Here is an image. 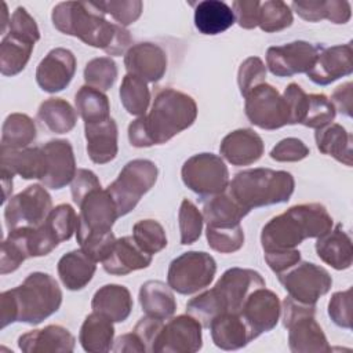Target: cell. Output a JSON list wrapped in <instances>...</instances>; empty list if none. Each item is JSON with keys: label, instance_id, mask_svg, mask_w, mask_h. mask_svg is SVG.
Returning <instances> with one entry per match:
<instances>
[{"label": "cell", "instance_id": "26", "mask_svg": "<svg viewBox=\"0 0 353 353\" xmlns=\"http://www.w3.org/2000/svg\"><path fill=\"white\" fill-rule=\"evenodd\" d=\"M314 248L319 258L336 270H345L352 266L353 244L342 223L335 225L334 229L317 237Z\"/></svg>", "mask_w": 353, "mask_h": 353}, {"label": "cell", "instance_id": "2", "mask_svg": "<svg viewBox=\"0 0 353 353\" xmlns=\"http://www.w3.org/2000/svg\"><path fill=\"white\" fill-rule=\"evenodd\" d=\"M197 117L196 101L175 88L160 90L148 114L128 125V141L135 148L161 145L189 128Z\"/></svg>", "mask_w": 353, "mask_h": 353}, {"label": "cell", "instance_id": "45", "mask_svg": "<svg viewBox=\"0 0 353 353\" xmlns=\"http://www.w3.org/2000/svg\"><path fill=\"white\" fill-rule=\"evenodd\" d=\"M205 236L210 248L221 254L236 252L244 245V230L240 223L232 226H207Z\"/></svg>", "mask_w": 353, "mask_h": 353}, {"label": "cell", "instance_id": "35", "mask_svg": "<svg viewBox=\"0 0 353 353\" xmlns=\"http://www.w3.org/2000/svg\"><path fill=\"white\" fill-rule=\"evenodd\" d=\"M317 149L327 156L334 157L336 161L352 167V134L341 124L331 123L314 132Z\"/></svg>", "mask_w": 353, "mask_h": 353}, {"label": "cell", "instance_id": "17", "mask_svg": "<svg viewBox=\"0 0 353 353\" xmlns=\"http://www.w3.org/2000/svg\"><path fill=\"white\" fill-rule=\"evenodd\" d=\"M76 73V57L63 47H57L40 61L36 69L39 87L50 94L59 92L69 85Z\"/></svg>", "mask_w": 353, "mask_h": 353}, {"label": "cell", "instance_id": "3", "mask_svg": "<svg viewBox=\"0 0 353 353\" xmlns=\"http://www.w3.org/2000/svg\"><path fill=\"white\" fill-rule=\"evenodd\" d=\"M62 303V291L57 280L44 272L28 274L22 284L0 295V328L15 321L32 325L58 312Z\"/></svg>", "mask_w": 353, "mask_h": 353}, {"label": "cell", "instance_id": "60", "mask_svg": "<svg viewBox=\"0 0 353 353\" xmlns=\"http://www.w3.org/2000/svg\"><path fill=\"white\" fill-rule=\"evenodd\" d=\"M316 314V305H309L299 302L290 295L284 298L281 316H283V325L287 328L295 320L305 317V316H314Z\"/></svg>", "mask_w": 353, "mask_h": 353}, {"label": "cell", "instance_id": "10", "mask_svg": "<svg viewBox=\"0 0 353 353\" xmlns=\"http://www.w3.org/2000/svg\"><path fill=\"white\" fill-rule=\"evenodd\" d=\"M52 210V199L41 185H30L18 194L10 197L4 208V219L8 230L21 226L41 225Z\"/></svg>", "mask_w": 353, "mask_h": 353}, {"label": "cell", "instance_id": "63", "mask_svg": "<svg viewBox=\"0 0 353 353\" xmlns=\"http://www.w3.org/2000/svg\"><path fill=\"white\" fill-rule=\"evenodd\" d=\"M1 170V168H0ZM12 178L14 175L6 170H1V185H3V203L7 201L8 196L12 192Z\"/></svg>", "mask_w": 353, "mask_h": 353}, {"label": "cell", "instance_id": "19", "mask_svg": "<svg viewBox=\"0 0 353 353\" xmlns=\"http://www.w3.org/2000/svg\"><path fill=\"white\" fill-rule=\"evenodd\" d=\"M124 66L128 74H134L146 83H156L167 72V54L156 43H137L124 54Z\"/></svg>", "mask_w": 353, "mask_h": 353}, {"label": "cell", "instance_id": "13", "mask_svg": "<svg viewBox=\"0 0 353 353\" xmlns=\"http://www.w3.org/2000/svg\"><path fill=\"white\" fill-rule=\"evenodd\" d=\"M76 237L77 241L88 236H99L112 232V226L120 216L117 207L106 189H97L90 193L79 205Z\"/></svg>", "mask_w": 353, "mask_h": 353}, {"label": "cell", "instance_id": "61", "mask_svg": "<svg viewBox=\"0 0 353 353\" xmlns=\"http://www.w3.org/2000/svg\"><path fill=\"white\" fill-rule=\"evenodd\" d=\"M352 88L353 84L350 81L336 87L331 95V103L334 105L335 110H339L341 114L352 117Z\"/></svg>", "mask_w": 353, "mask_h": 353}, {"label": "cell", "instance_id": "31", "mask_svg": "<svg viewBox=\"0 0 353 353\" xmlns=\"http://www.w3.org/2000/svg\"><path fill=\"white\" fill-rule=\"evenodd\" d=\"M139 303L146 316L159 320L171 319L176 310L171 287L160 280H148L141 285Z\"/></svg>", "mask_w": 353, "mask_h": 353}, {"label": "cell", "instance_id": "40", "mask_svg": "<svg viewBox=\"0 0 353 353\" xmlns=\"http://www.w3.org/2000/svg\"><path fill=\"white\" fill-rule=\"evenodd\" d=\"M120 101L124 109L132 116H143L150 103L148 83L134 74H125L120 85Z\"/></svg>", "mask_w": 353, "mask_h": 353}, {"label": "cell", "instance_id": "54", "mask_svg": "<svg viewBox=\"0 0 353 353\" xmlns=\"http://www.w3.org/2000/svg\"><path fill=\"white\" fill-rule=\"evenodd\" d=\"M309 156V148L298 138L288 137L276 143L270 150V157L280 163L301 161Z\"/></svg>", "mask_w": 353, "mask_h": 353}, {"label": "cell", "instance_id": "55", "mask_svg": "<svg viewBox=\"0 0 353 353\" xmlns=\"http://www.w3.org/2000/svg\"><path fill=\"white\" fill-rule=\"evenodd\" d=\"M97 189H101V182H99L98 176L95 175V172H92L91 170L79 168L76 171L74 178L72 179V185H70L73 201L77 205H80L83 203V200Z\"/></svg>", "mask_w": 353, "mask_h": 353}, {"label": "cell", "instance_id": "30", "mask_svg": "<svg viewBox=\"0 0 353 353\" xmlns=\"http://www.w3.org/2000/svg\"><path fill=\"white\" fill-rule=\"evenodd\" d=\"M97 262L91 259L81 248L66 252L58 261V276L62 284L70 291L83 290L92 279L97 270Z\"/></svg>", "mask_w": 353, "mask_h": 353}, {"label": "cell", "instance_id": "33", "mask_svg": "<svg viewBox=\"0 0 353 353\" xmlns=\"http://www.w3.org/2000/svg\"><path fill=\"white\" fill-rule=\"evenodd\" d=\"M113 336V321L105 314L92 310L80 327L79 342L85 352L102 353L112 350V343L114 342Z\"/></svg>", "mask_w": 353, "mask_h": 353}, {"label": "cell", "instance_id": "24", "mask_svg": "<svg viewBox=\"0 0 353 353\" xmlns=\"http://www.w3.org/2000/svg\"><path fill=\"white\" fill-rule=\"evenodd\" d=\"M84 135L87 153L92 163L106 164L117 156L119 130L114 119L109 117L103 121L84 123Z\"/></svg>", "mask_w": 353, "mask_h": 353}, {"label": "cell", "instance_id": "1", "mask_svg": "<svg viewBox=\"0 0 353 353\" xmlns=\"http://www.w3.org/2000/svg\"><path fill=\"white\" fill-rule=\"evenodd\" d=\"M52 25L63 34L74 36L84 44L120 57L132 44L130 32L109 22L97 1H62L52 8Z\"/></svg>", "mask_w": 353, "mask_h": 353}, {"label": "cell", "instance_id": "16", "mask_svg": "<svg viewBox=\"0 0 353 353\" xmlns=\"http://www.w3.org/2000/svg\"><path fill=\"white\" fill-rule=\"evenodd\" d=\"M240 316L244 320L251 341L273 330L281 316V303L276 292L265 287L254 290L243 303Z\"/></svg>", "mask_w": 353, "mask_h": 353}, {"label": "cell", "instance_id": "9", "mask_svg": "<svg viewBox=\"0 0 353 353\" xmlns=\"http://www.w3.org/2000/svg\"><path fill=\"white\" fill-rule=\"evenodd\" d=\"M183 183L203 197L225 192L229 185V170L222 157L214 153H197L189 157L181 170Z\"/></svg>", "mask_w": 353, "mask_h": 353}, {"label": "cell", "instance_id": "25", "mask_svg": "<svg viewBox=\"0 0 353 353\" xmlns=\"http://www.w3.org/2000/svg\"><path fill=\"white\" fill-rule=\"evenodd\" d=\"M0 168L23 179L41 181L47 171L46 153L41 146L18 150L0 149Z\"/></svg>", "mask_w": 353, "mask_h": 353}, {"label": "cell", "instance_id": "56", "mask_svg": "<svg viewBox=\"0 0 353 353\" xmlns=\"http://www.w3.org/2000/svg\"><path fill=\"white\" fill-rule=\"evenodd\" d=\"M259 7L258 0H236L232 3L234 19L243 29H254L259 22Z\"/></svg>", "mask_w": 353, "mask_h": 353}, {"label": "cell", "instance_id": "29", "mask_svg": "<svg viewBox=\"0 0 353 353\" xmlns=\"http://www.w3.org/2000/svg\"><path fill=\"white\" fill-rule=\"evenodd\" d=\"M212 342L222 350H237L251 342L248 328L240 313H223L210 324Z\"/></svg>", "mask_w": 353, "mask_h": 353}, {"label": "cell", "instance_id": "23", "mask_svg": "<svg viewBox=\"0 0 353 353\" xmlns=\"http://www.w3.org/2000/svg\"><path fill=\"white\" fill-rule=\"evenodd\" d=\"M152 263V255L145 252L132 236L116 239L110 254L102 261L105 272L114 276H124L145 269Z\"/></svg>", "mask_w": 353, "mask_h": 353}, {"label": "cell", "instance_id": "5", "mask_svg": "<svg viewBox=\"0 0 353 353\" xmlns=\"http://www.w3.org/2000/svg\"><path fill=\"white\" fill-rule=\"evenodd\" d=\"M332 216L320 203H305L290 207L273 216L261 232L263 252L292 250L303 240L320 237L332 229Z\"/></svg>", "mask_w": 353, "mask_h": 353}, {"label": "cell", "instance_id": "48", "mask_svg": "<svg viewBox=\"0 0 353 353\" xmlns=\"http://www.w3.org/2000/svg\"><path fill=\"white\" fill-rule=\"evenodd\" d=\"M44 222L50 226V229L55 233L58 240L62 243L69 240L72 234L76 232L77 215L74 208L70 204L63 203L52 208Z\"/></svg>", "mask_w": 353, "mask_h": 353}, {"label": "cell", "instance_id": "52", "mask_svg": "<svg viewBox=\"0 0 353 353\" xmlns=\"http://www.w3.org/2000/svg\"><path fill=\"white\" fill-rule=\"evenodd\" d=\"M283 98L287 106V124H301L305 119L307 108V94L296 83H290L284 90Z\"/></svg>", "mask_w": 353, "mask_h": 353}, {"label": "cell", "instance_id": "37", "mask_svg": "<svg viewBox=\"0 0 353 353\" xmlns=\"http://www.w3.org/2000/svg\"><path fill=\"white\" fill-rule=\"evenodd\" d=\"M37 130L32 117L25 113H11L1 127L0 149H25L36 139Z\"/></svg>", "mask_w": 353, "mask_h": 353}, {"label": "cell", "instance_id": "36", "mask_svg": "<svg viewBox=\"0 0 353 353\" xmlns=\"http://www.w3.org/2000/svg\"><path fill=\"white\" fill-rule=\"evenodd\" d=\"M37 119L55 134L72 131L77 123V112L62 98H48L40 103Z\"/></svg>", "mask_w": 353, "mask_h": 353}, {"label": "cell", "instance_id": "7", "mask_svg": "<svg viewBox=\"0 0 353 353\" xmlns=\"http://www.w3.org/2000/svg\"><path fill=\"white\" fill-rule=\"evenodd\" d=\"M157 174V165L148 159L131 160L121 168L117 178L106 188L120 216L132 211L141 197L154 186Z\"/></svg>", "mask_w": 353, "mask_h": 353}, {"label": "cell", "instance_id": "49", "mask_svg": "<svg viewBox=\"0 0 353 353\" xmlns=\"http://www.w3.org/2000/svg\"><path fill=\"white\" fill-rule=\"evenodd\" d=\"M103 14H109L120 26L134 23L142 14L143 3L141 0H110L97 1Z\"/></svg>", "mask_w": 353, "mask_h": 353}, {"label": "cell", "instance_id": "38", "mask_svg": "<svg viewBox=\"0 0 353 353\" xmlns=\"http://www.w3.org/2000/svg\"><path fill=\"white\" fill-rule=\"evenodd\" d=\"M34 44L6 34L0 43V72L3 76H15L22 72L30 59Z\"/></svg>", "mask_w": 353, "mask_h": 353}, {"label": "cell", "instance_id": "47", "mask_svg": "<svg viewBox=\"0 0 353 353\" xmlns=\"http://www.w3.org/2000/svg\"><path fill=\"white\" fill-rule=\"evenodd\" d=\"M203 214L188 199H183L178 211L181 244L188 245L199 240L203 230Z\"/></svg>", "mask_w": 353, "mask_h": 353}, {"label": "cell", "instance_id": "21", "mask_svg": "<svg viewBox=\"0 0 353 353\" xmlns=\"http://www.w3.org/2000/svg\"><path fill=\"white\" fill-rule=\"evenodd\" d=\"M265 150L262 138L251 128H239L223 137L219 152L233 165L256 163Z\"/></svg>", "mask_w": 353, "mask_h": 353}, {"label": "cell", "instance_id": "18", "mask_svg": "<svg viewBox=\"0 0 353 353\" xmlns=\"http://www.w3.org/2000/svg\"><path fill=\"white\" fill-rule=\"evenodd\" d=\"M353 48L352 43L332 47L321 46L307 77L319 85H327L335 80L349 76L353 72Z\"/></svg>", "mask_w": 353, "mask_h": 353}, {"label": "cell", "instance_id": "64", "mask_svg": "<svg viewBox=\"0 0 353 353\" xmlns=\"http://www.w3.org/2000/svg\"><path fill=\"white\" fill-rule=\"evenodd\" d=\"M10 26V19H8V8L6 3H1V11H0V33L3 34L6 32V28Z\"/></svg>", "mask_w": 353, "mask_h": 353}, {"label": "cell", "instance_id": "8", "mask_svg": "<svg viewBox=\"0 0 353 353\" xmlns=\"http://www.w3.org/2000/svg\"><path fill=\"white\" fill-rule=\"evenodd\" d=\"M216 273L215 259L204 251H188L171 261L167 284L182 295H190L208 287Z\"/></svg>", "mask_w": 353, "mask_h": 353}, {"label": "cell", "instance_id": "22", "mask_svg": "<svg viewBox=\"0 0 353 353\" xmlns=\"http://www.w3.org/2000/svg\"><path fill=\"white\" fill-rule=\"evenodd\" d=\"M74 343L76 339L72 332L58 324H50L41 330L28 331L18 338V347L25 353H69L74 350Z\"/></svg>", "mask_w": 353, "mask_h": 353}, {"label": "cell", "instance_id": "32", "mask_svg": "<svg viewBox=\"0 0 353 353\" xmlns=\"http://www.w3.org/2000/svg\"><path fill=\"white\" fill-rule=\"evenodd\" d=\"M203 219L207 226H232L250 212L240 205L226 190L203 197Z\"/></svg>", "mask_w": 353, "mask_h": 353}, {"label": "cell", "instance_id": "41", "mask_svg": "<svg viewBox=\"0 0 353 353\" xmlns=\"http://www.w3.org/2000/svg\"><path fill=\"white\" fill-rule=\"evenodd\" d=\"M30 258L25 228H15L8 230V236L1 243V255H0V273L7 274L15 272L21 263Z\"/></svg>", "mask_w": 353, "mask_h": 353}, {"label": "cell", "instance_id": "11", "mask_svg": "<svg viewBox=\"0 0 353 353\" xmlns=\"http://www.w3.org/2000/svg\"><path fill=\"white\" fill-rule=\"evenodd\" d=\"M277 277L291 298L309 305H316L319 298L325 295L332 285L330 273L313 262L299 261Z\"/></svg>", "mask_w": 353, "mask_h": 353}, {"label": "cell", "instance_id": "44", "mask_svg": "<svg viewBox=\"0 0 353 353\" xmlns=\"http://www.w3.org/2000/svg\"><path fill=\"white\" fill-rule=\"evenodd\" d=\"M117 65L110 57H98L87 62L84 81L102 92L110 90L117 79Z\"/></svg>", "mask_w": 353, "mask_h": 353}, {"label": "cell", "instance_id": "53", "mask_svg": "<svg viewBox=\"0 0 353 353\" xmlns=\"http://www.w3.org/2000/svg\"><path fill=\"white\" fill-rule=\"evenodd\" d=\"M328 316L342 328H352V288L332 294L328 302Z\"/></svg>", "mask_w": 353, "mask_h": 353}, {"label": "cell", "instance_id": "12", "mask_svg": "<svg viewBox=\"0 0 353 353\" xmlns=\"http://www.w3.org/2000/svg\"><path fill=\"white\" fill-rule=\"evenodd\" d=\"M244 98L245 116L254 125L262 130H277L287 125L285 101L273 85L258 84Z\"/></svg>", "mask_w": 353, "mask_h": 353}, {"label": "cell", "instance_id": "58", "mask_svg": "<svg viewBox=\"0 0 353 353\" xmlns=\"http://www.w3.org/2000/svg\"><path fill=\"white\" fill-rule=\"evenodd\" d=\"M268 266L279 276L295 266L301 261V252L296 248L269 251L263 254Z\"/></svg>", "mask_w": 353, "mask_h": 353}, {"label": "cell", "instance_id": "42", "mask_svg": "<svg viewBox=\"0 0 353 353\" xmlns=\"http://www.w3.org/2000/svg\"><path fill=\"white\" fill-rule=\"evenodd\" d=\"M135 243L152 256L167 247V234L160 222L154 219H141L132 226Z\"/></svg>", "mask_w": 353, "mask_h": 353}, {"label": "cell", "instance_id": "6", "mask_svg": "<svg viewBox=\"0 0 353 353\" xmlns=\"http://www.w3.org/2000/svg\"><path fill=\"white\" fill-rule=\"evenodd\" d=\"M295 189L294 176L281 170L250 168L237 172L226 192L244 208L251 211L272 204L287 203Z\"/></svg>", "mask_w": 353, "mask_h": 353}, {"label": "cell", "instance_id": "51", "mask_svg": "<svg viewBox=\"0 0 353 353\" xmlns=\"http://www.w3.org/2000/svg\"><path fill=\"white\" fill-rule=\"evenodd\" d=\"M8 34L23 41L34 44L40 40V30L34 18L26 11L25 7H17L10 18Z\"/></svg>", "mask_w": 353, "mask_h": 353}, {"label": "cell", "instance_id": "62", "mask_svg": "<svg viewBox=\"0 0 353 353\" xmlns=\"http://www.w3.org/2000/svg\"><path fill=\"white\" fill-rule=\"evenodd\" d=\"M112 350L116 352V353H131V352H146V347L145 345L142 343V341L138 338V335L132 331L130 334H123L120 335L116 341H114V345L112 346Z\"/></svg>", "mask_w": 353, "mask_h": 353}, {"label": "cell", "instance_id": "14", "mask_svg": "<svg viewBox=\"0 0 353 353\" xmlns=\"http://www.w3.org/2000/svg\"><path fill=\"white\" fill-rule=\"evenodd\" d=\"M323 44L295 40L281 46H272L266 51V66L277 77H291L307 73Z\"/></svg>", "mask_w": 353, "mask_h": 353}, {"label": "cell", "instance_id": "20", "mask_svg": "<svg viewBox=\"0 0 353 353\" xmlns=\"http://www.w3.org/2000/svg\"><path fill=\"white\" fill-rule=\"evenodd\" d=\"M41 148L46 153L47 171L40 182L54 190L65 188L77 171L72 143L66 139H51Z\"/></svg>", "mask_w": 353, "mask_h": 353}, {"label": "cell", "instance_id": "27", "mask_svg": "<svg viewBox=\"0 0 353 353\" xmlns=\"http://www.w3.org/2000/svg\"><path fill=\"white\" fill-rule=\"evenodd\" d=\"M288 346L294 353H327L331 350L325 334L314 316H305L288 327Z\"/></svg>", "mask_w": 353, "mask_h": 353}, {"label": "cell", "instance_id": "59", "mask_svg": "<svg viewBox=\"0 0 353 353\" xmlns=\"http://www.w3.org/2000/svg\"><path fill=\"white\" fill-rule=\"evenodd\" d=\"M164 323L163 320L145 316L139 319V321L134 327V332L138 335V338L142 341V343L146 347V352L153 353V347L156 343V339L163 328Z\"/></svg>", "mask_w": 353, "mask_h": 353}, {"label": "cell", "instance_id": "46", "mask_svg": "<svg viewBox=\"0 0 353 353\" xmlns=\"http://www.w3.org/2000/svg\"><path fill=\"white\" fill-rule=\"evenodd\" d=\"M336 110L327 95L324 94H307V108L305 119L301 123L305 127L319 130L327 124H331L335 119Z\"/></svg>", "mask_w": 353, "mask_h": 353}, {"label": "cell", "instance_id": "43", "mask_svg": "<svg viewBox=\"0 0 353 353\" xmlns=\"http://www.w3.org/2000/svg\"><path fill=\"white\" fill-rule=\"evenodd\" d=\"M294 17L290 6L281 0H268L261 3L258 26L266 33L280 32L292 25Z\"/></svg>", "mask_w": 353, "mask_h": 353}, {"label": "cell", "instance_id": "15", "mask_svg": "<svg viewBox=\"0 0 353 353\" xmlns=\"http://www.w3.org/2000/svg\"><path fill=\"white\" fill-rule=\"evenodd\" d=\"M203 325L190 314H179L165 323L153 353H194L203 346Z\"/></svg>", "mask_w": 353, "mask_h": 353}, {"label": "cell", "instance_id": "39", "mask_svg": "<svg viewBox=\"0 0 353 353\" xmlns=\"http://www.w3.org/2000/svg\"><path fill=\"white\" fill-rule=\"evenodd\" d=\"M74 103L76 110L84 123L103 121L110 117L109 98L105 95V92L94 87H80L74 95Z\"/></svg>", "mask_w": 353, "mask_h": 353}, {"label": "cell", "instance_id": "28", "mask_svg": "<svg viewBox=\"0 0 353 353\" xmlns=\"http://www.w3.org/2000/svg\"><path fill=\"white\" fill-rule=\"evenodd\" d=\"M91 307L94 312L105 314L113 323H121L127 320L132 310L131 292L120 284H105L95 291Z\"/></svg>", "mask_w": 353, "mask_h": 353}, {"label": "cell", "instance_id": "57", "mask_svg": "<svg viewBox=\"0 0 353 353\" xmlns=\"http://www.w3.org/2000/svg\"><path fill=\"white\" fill-rule=\"evenodd\" d=\"M294 11L307 22H319L328 19L330 0H295L291 3Z\"/></svg>", "mask_w": 353, "mask_h": 353}, {"label": "cell", "instance_id": "50", "mask_svg": "<svg viewBox=\"0 0 353 353\" xmlns=\"http://www.w3.org/2000/svg\"><path fill=\"white\" fill-rule=\"evenodd\" d=\"M266 66L258 57H248L244 59L237 72V84L240 94L245 97L254 87L265 83Z\"/></svg>", "mask_w": 353, "mask_h": 353}, {"label": "cell", "instance_id": "4", "mask_svg": "<svg viewBox=\"0 0 353 353\" xmlns=\"http://www.w3.org/2000/svg\"><path fill=\"white\" fill-rule=\"evenodd\" d=\"M265 287L262 274L254 269L230 268L223 272L211 290H207L186 303V312L208 328L211 321L223 313H240L247 296Z\"/></svg>", "mask_w": 353, "mask_h": 353}, {"label": "cell", "instance_id": "34", "mask_svg": "<svg viewBox=\"0 0 353 353\" xmlns=\"http://www.w3.org/2000/svg\"><path fill=\"white\" fill-rule=\"evenodd\" d=\"M236 22L232 7L219 0H204L194 7V26L208 36L228 30Z\"/></svg>", "mask_w": 353, "mask_h": 353}]
</instances>
